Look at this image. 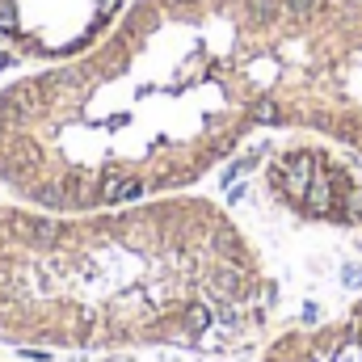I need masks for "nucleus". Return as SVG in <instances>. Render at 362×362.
I'll return each instance as SVG.
<instances>
[{
  "label": "nucleus",
  "instance_id": "nucleus-4",
  "mask_svg": "<svg viewBox=\"0 0 362 362\" xmlns=\"http://www.w3.org/2000/svg\"><path fill=\"white\" fill-rule=\"evenodd\" d=\"M139 189H144L139 181L122 177V173H114V169L101 177V198H105V202H127V198H139Z\"/></svg>",
  "mask_w": 362,
  "mask_h": 362
},
{
  "label": "nucleus",
  "instance_id": "nucleus-1",
  "mask_svg": "<svg viewBox=\"0 0 362 362\" xmlns=\"http://www.w3.org/2000/svg\"><path fill=\"white\" fill-rule=\"evenodd\" d=\"M270 185L303 219L362 228V173L329 152L316 148L282 152L270 165Z\"/></svg>",
  "mask_w": 362,
  "mask_h": 362
},
{
  "label": "nucleus",
  "instance_id": "nucleus-3",
  "mask_svg": "<svg viewBox=\"0 0 362 362\" xmlns=\"http://www.w3.org/2000/svg\"><path fill=\"white\" fill-rule=\"evenodd\" d=\"M274 362H362V299L337 320L308 337H286Z\"/></svg>",
  "mask_w": 362,
  "mask_h": 362
},
{
  "label": "nucleus",
  "instance_id": "nucleus-6",
  "mask_svg": "<svg viewBox=\"0 0 362 362\" xmlns=\"http://www.w3.org/2000/svg\"><path fill=\"white\" fill-rule=\"evenodd\" d=\"M30 236H34L38 245H51V240L59 236V223H51V219H38V223H30Z\"/></svg>",
  "mask_w": 362,
  "mask_h": 362
},
{
  "label": "nucleus",
  "instance_id": "nucleus-5",
  "mask_svg": "<svg viewBox=\"0 0 362 362\" xmlns=\"http://www.w3.org/2000/svg\"><path fill=\"white\" fill-rule=\"evenodd\" d=\"M211 320H215V316H211V308H206V303H194V308L185 312L189 333H206V329H211Z\"/></svg>",
  "mask_w": 362,
  "mask_h": 362
},
{
  "label": "nucleus",
  "instance_id": "nucleus-7",
  "mask_svg": "<svg viewBox=\"0 0 362 362\" xmlns=\"http://www.w3.org/2000/svg\"><path fill=\"white\" fill-rule=\"evenodd\" d=\"M177 4H194V0H177Z\"/></svg>",
  "mask_w": 362,
  "mask_h": 362
},
{
  "label": "nucleus",
  "instance_id": "nucleus-2",
  "mask_svg": "<svg viewBox=\"0 0 362 362\" xmlns=\"http://www.w3.org/2000/svg\"><path fill=\"white\" fill-rule=\"evenodd\" d=\"M341 30H346V47L329 64V97L312 110V118L325 131H333V139H341L346 148L362 152V4L358 0H346Z\"/></svg>",
  "mask_w": 362,
  "mask_h": 362
}]
</instances>
